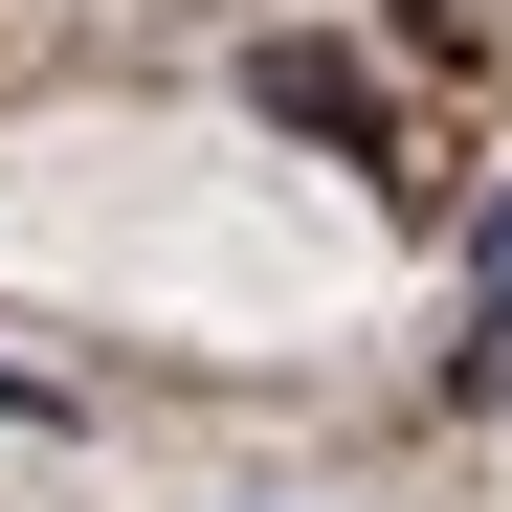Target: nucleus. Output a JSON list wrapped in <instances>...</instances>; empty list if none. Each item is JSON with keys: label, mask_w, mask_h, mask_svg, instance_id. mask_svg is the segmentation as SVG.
Here are the masks:
<instances>
[{"label": "nucleus", "mask_w": 512, "mask_h": 512, "mask_svg": "<svg viewBox=\"0 0 512 512\" xmlns=\"http://www.w3.org/2000/svg\"><path fill=\"white\" fill-rule=\"evenodd\" d=\"M0 423H67V401H45V379H0Z\"/></svg>", "instance_id": "nucleus-3"}, {"label": "nucleus", "mask_w": 512, "mask_h": 512, "mask_svg": "<svg viewBox=\"0 0 512 512\" xmlns=\"http://www.w3.org/2000/svg\"><path fill=\"white\" fill-rule=\"evenodd\" d=\"M468 379H512V201H490V334H468Z\"/></svg>", "instance_id": "nucleus-2"}, {"label": "nucleus", "mask_w": 512, "mask_h": 512, "mask_svg": "<svg viewBox=\"0 0 512 512\" xmlns=\"http://www.w3.org/2000/svg\"><path fill=\"white\" fill-rule=\"evenodd\" d=\"M245 112H290L312 156H357V179H401V112H379V67H357V45H245Z\"/></svg>", "instance_id": "nucleus-1"}]
</instances>
